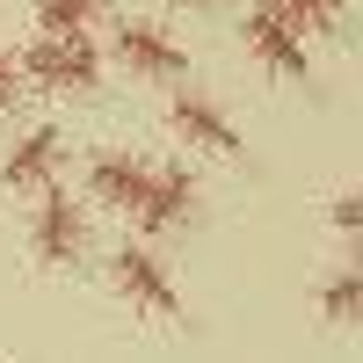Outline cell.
I'll use <instances>...</instances> for the list:
<instances>
[{
	"mask_svg": "<svg viewBox=\"0 0 363 363\" xmlns=\"http://www.w3.org/2000/svg\"><path fill=\"white\" fill-rule=\"evenodd\" d=\"M145 174H153V160H138V153H124V145H109V153L87 160V196L131 218L138 196H145Z\"/></svg>",
	"mask_w": 363,
	"mask_h": 363,
	"instance_id": "9c48e42d",
	"label": "cell"
},
{
	"mask_svg": "<svg viewBox=\"0 0 363 363\" xmlns=\"http://www.w3.org/2000/svg\"><path fill=\"white\" fill-rule=\"evenodd\" d=\"M29 247H37L44 269H73L87 255V203H73L66 189H44L37 218H29Z\"/></svg>",
	"mask_w": 363,
	"mask_h": 363,
	"instance_id": "277c9868",
	"label": "cell"
},
{
	"mask_svg": "<svg viewBox=\"0 0 363 363\" xmlns=\"http://www.w3.org/2000/svg\"><path fill=\"white\" fill-rule=\"evenodd\" d=\"M167 131L182 145H196V153H218V160L240 153V124L203 95V87H174V95H167Z\"/></svg>",
	"mask_w": 363,
	"mask_h": 363,
	"instance_id": "8992f818",
	"label": "cell"
},
{
	"mask_svg": "<svg viewBox=\"0 0 363 363\" xmlns=\"http://www.w3.org/2000/svg\"><path fill=\"white\" fill-rule=\"evenodd\" d=\"M269 15H277L284 29H298V37H327V29H342V15H349V0H262Z\"/></svg>",
	"mask_w": 363,
	"mask_h": 363,
	"instance_id": "30bf717a",
	"label": "cell"
},
{
	"mask_svg": "<svg viewBox=\"0 0 363 363\" xmlns=\"http://www.w3.org/2000/svg\"><path fill=\"white\" fill-rule=\"evenodd\" d=\"M22 95H29V87H22V66H15V51L0 44V116H8V109H15Z\"/></svg>",
	"mask_w": 363,
	"mask_h": 363,
	"instance_id": "4fadbf2b",
	"label": "cell"
},
{
	"mask_svg": "<svg viewBox=\"0 0 363 363\" xmlns=\"http://www.w3.org/2000/svg\"><path fill=\"white\" fill-rule=\"evenodd\" d=\"M174 8H211V0H174Z\"/></svg>",
	"mask_w": 363,
	"mask_h": 363,
	"instance_id": "9a60e30c",
	"label": "cell"
},
{
	"mask_svg": "<svg viewBox=\"0 0 363 363\" xmlns=\"http://www.w3.org/2000/svg\"><path fill=\"white\" fill-rule=\"evenodd\" d=\"M320 313H327V327H356V313H363V269H356V262H342L335 277H327Z\"/></svg>",
	"mask_w": 363,
	"mask_h": 363,
	"instance_id": "7c38bea8",
	"label": "cell"
},
{
	"mask_svg": "<svg viewBox=\"0 0 363 363\" xmlns=\"http://www.w3.org/2000/svg\"><path fill=\"white\" fill-rule=\"evenodd\" d=\"M196 203H203V189H196L189 160H153V174H145V196H138L131 218H138L145 233H182V225L196 218Z\"/></svg>",
	"mask_w": 363,
	"mask_h": 363,
	"instance_id": "5b68a950",
	"label": "cell"
},
{
	"mask_svg": "<svg viewBox=\"0 0 363 363\" xmlns=\"http://www.w3.org/2000/svg\"><path fill=\"white\" fill-rule=\"evenodd\" d=\"M15 66H22L29 87H44V95H95L102 87V44L87 37V29L80 37H37Z\"/></svg>",
	"mask_w": 363,
	"mask_h": 363,
	"instance_id": "6da1fadb",
	"label": "cell"
},
{
	"mask_svg": "<svg viewBox=\"0 0 363 363\" xmlns=\"http://www.w3.org/2000/svg\"><path fill=\"white\" fill-rule=\"evenodd\" d=\"M240 44H247L277 80H313V51H306V37H298V29H284L269 8H247V15H240Z\"/></svg>",
	"mask_w": 363,
	"mask_h": 363,
	"instance_id": "ba28073f",
	"label": "cell"
},
{
	"mask_svg": "<svg viewBox=\"0 0 363 363\" xmlns=\"http://www.w3.org/2000/svg\"><path fill=\"white\" fill-rule=\"evenodd\" d=\"M109 284H116V298H124L131 313H145V320H182V284H174V269H167L153 247H116V255H109Z\"/></svg>",
	"mask_w": 363,
	"mask_h": 363,
	"instance_id": "7a4b0ae2",
	"label": "cell"
},
{
	"mask_svg": "<svg viewBox=\"0 0 363 363\" xmlns=\"http://www.w3.org/2000/svg\"><path fill=\"white\" fill-rule=\"evenodd\" d=\"M109 51L124 58L131 73H145V80H189V44L174 37V29H160V22H145V15H124L109 29Z\"/></svg>",
	"mask_w": 363,
	"mask_h": 363,
	"instance_id": "3957f363",
	"label": "cell"
},
{
	"mask_svg": "<svg viewBox=\"0 0 363 363\" xmlns=\"http://www.w3.org/2000/svg\"><path fill=\"white\" fill-rule=\"evenodd\" d=\"M29 15H37L44 37H80V29H95L109 15V0H37Z\"/></svg>",
	"mask_w": 363,
	"mask_h": 363,
	"instance_id": "8fae6325",
	"label": "cell"
},
{
	"mask_svg": "<svg viewBox=\"0 0 363 363\" xmlns=\"http://www.w3.org/2000/svg\"><path fill=\"white\" fill-rule=\"evenodd\" d=\"M335 233H342V240H356V233H363V196H356V189H342V196H335Z\"/></svg>",
	"mask_w": 363,
	"mask_h": 363,
	"instance_id": "5bb4252c",
	"label": "cell"
},
{
	"mask_svg": "<svg viewBox=\"0 0 363 363\" xmlns=\"http://www.w3.org/2000/svg\"><path fill=\"white\" fill-rule=\"evenodd\" d=\"M58 174H66V131L58 124H37L8 145V160H0V182H8L15 196H44L58 189Z\"/></svg>",
	"mask_w": 363,
	"mask_h": 363,
	"instance_id": "52a82bcc",
	"label": "cell"
}]
</instances>
